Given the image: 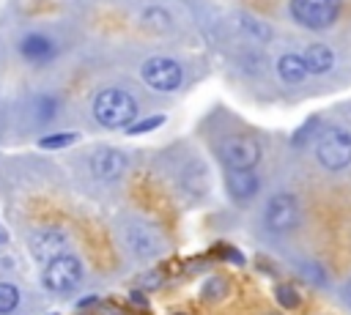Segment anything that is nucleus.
Listing matches in <instances>:
<instances>
[{
    "mask_svg": "<svg viewBox=\"0 0 351 315\" xmlns=\"http://www.w3.org/2000/svg\"><path fill=\"white\" fill-rule=\"evenodd\" d=\"M137 115V101L123 88H107L93 99V118L107 129L129 126Z\"/></svg>",
    "mask_w": 351,
    "mask_h": 315,
    "instance_id": "f257e3e1",
    "label": "nucleus"
},
{
    "mask_svg": "<svg viewBox=\"0 0 351 315\" xmlns=\"http://www.w3.org/2000/svg\"><path fill=\"white\" fill-rule=\"evenodd\" d=\"M315 156L326 170H343L351 164V131L343 126H324L315 137Z\"/></svg>",
    "mask_w": 351,
    "mask_h": 315,
    "instance_id": "f03ea898",
    "label": "nucleus"
},
{
    "mask_svg": "<svg viewBox=\"0 0 351 315\" xmlns=\"http://www.w3.org/2000/svg\"><path fill=\"white\" fill-rule=\"evenodd\" d=\"M80 279H82V266L74 255H66V252L52 257L44 266V277H41L44 288L52 293H69L80 285Z\"/></svg>",
    "mask_w": 351,
    "mask_h": 315,
    "instance_id": "7ed1b4c3",
    "label": "nucleus"
},
{
    "mask_svg": "<svg viewBox=\"0 0 351 315\" xmlns=\"http://www.w3.org/2000/svg\"><path fill=\"white\" fill-rule=\"evenodd\" d=\"M340 14V0H291V16L310 30L329 27Z\"/></svg>",
    "mask_w": 351,
    "mask_h": 315,
    "instance_id": "20e7f679",
    "label": "nucleus"
},
{
    "mask_svg": "<svg viewBox=\"0 0 351 315\" xmlns=\"http://www.w3.org/2000/svg\"><path fill=\"white\" fill-rule=\"evenodd\" d=\"M140 74H143L145 85L154 88V90H176V88L184 82L181 66H178L173 58H162V55L148 58V60L143 63Z\"/></svg>",
    "mask_w": 351,
    "mask_h": 315,
    "instance_id": "39448f33",
    "label": "nucleus"
},
{
    "mask_svg": "<svg viewBox=\"0 0 351 315\" xmlns=\"http://www.w3.org/2000/svg\"><path fill=\"white\" fill-rule=\"evenodd\" d=\"M219 156L230 170H255V164L261 162V145L252 137H228L219 145Z\"/></svg>",
    "mask_w": 351,
    "mask_h": 315,
    "instance_id": "423d86ee",
    "label": "nucleus"
},
{
    "mask_svg": "<svg viewBox=\"0 0 351 315\" xmlns=\"http://www.w3.org/2000/svg\"><path fill=\"white\" fill-rule=\"evenodd\" d=\"M263 219H266V227L271 233H291L296 227V222H299V203H296V197L288 194V192H277L266 203Z\"/></svg>",
    "mask_w": 351,
    "mask_h": 315,
    "instance_id": "0eeeda50",
    "label": "nucleus"
},
{
    "mask_svg": "<svg viewBox=\"0 0 351 315\" xmlns=\"http://www.w3.org/2000/svg\"><path fill=\"white\" fill-rule=\"evenodd\" d=\"M88 167L99 181H115L126 170V156L115 148H96L88 156Z\"/></svg>",
    "mask_w": 351,
    "mask_h": 315,
    "instance_id": "6e6552de",
    "label": "nucleus"
},
{
    "mask_svg": "<svg viewBox=\"0 0 351 315\" xmlns=\"http://www.w3.org/2000/svg\"><path fill=\"white\" fill-rule=\"evenodd\" d=\"M63 249H66V236L60 230H41L30 241V252L41 263H49L52 257L63 255Z\"/></svg>",
    "mask_w": 351,
    "mask_h": 315,
    "instance_id": "1a4fd4ad",
    "label": "nucleus"
},
{
    "mask_svg": "<svg viewBox=\"0 0 351 315\" xmlns=\"http://www.w3.org/2000/svg\"><path fill=\"white\" fill-rule=\"evenodd\" d=\"M225 184H228V194L239 203L255 197V192H258V175L252 170H228Z\"/></svg>",
    "mask_w": 351,
    "mask_h": 315,
    "instance_id": "9d476101",
    "label": "nucleus"
},
{
    "mask_svg": "<svg viewBox=\"0 0 351 315\" xmlns=\"http://www.w3.org/2000/svg\"><path fill=\"white\" fill-rule=\"evenodd\" d=\"M19 52L27 58V60H36V63H44L55 55V44L44 36V33H27L19 44Z\"/></svg>",
    "mask_w": 351,
    "mask_h": 315,
    "instance_id": "9b49d317",
    "label": "nucleus"
},
{
    "mask_svg": "<svg viewBox=\"0 0 351 315\" xmlns=\"http://www.w3.org/2000/svg\"><path fill=\"white\" fill-rule=\"evenodd\" d=\"M302 60H304L307 74H324V71L332 68V63H335V52H332L326 44H310V47L304 49Z\"/></svg>",
    "mask_w": 351,
    "mask_h": 315,
    "instance_id": "f8f14e48",
    "label": "nucleus"
},
{
    "mask_svg": "<svg viewBox=\"0 0 351 315\" xmlns=\"http://www.w3.org/2000/svg\"><path fill=\"white\" fill-rule=\"evenodd\" d=\"M277 71H280V77H282L285 82H291V85H299V82H304V77H307V68H304L302 55H293V52H288V55H282V58L277 60Z\"/></svg>",
    "mask_w": 351,
    "mask_h": 315,
    "instance_id": "ddd939ff",
    "label": "nucleus"
},
{
    "mask_svg": "<svg viewBox=\"0 0 351 315\" xmlns=\"http://www.w3.org/2000/svg\"><path fill=\"white\" fill-rule=\"evenodd\" d=\"M129 244H132V249H134L137 257H151V255L159 252V238L154 233L143 230V227H134L129 233Z\"/></svg>",
    "mask_w": 351,
    "mask_h": 315,
    "instance_id": "4468645a",
    "label": "nucleus"
},
{
    "mask_svg": "<svg viewBox=\"0 0 351 315\" xmlns=\"http://www.w3.org/2000/svg\"><path fill=\"white\" fill-rule=\"evenodd\" d=\"M19 307V288L11 282H0V315H8Z\"/></svg>",
    "mask_w": 351,
    "mask_h": 315,
    "instance_id": "2eb2a0df",
    "label": "nucleus"
},
{
    "mask_svg": "<svg viewBox=\"0 0 351 315\" xmlns=\"http://www.w3.org/2000/svg\"><path fill=\"white\" fill-rule=\"evenodd\" d=\"M228 296V279L225 277H211L203 288V299L206 301H222Z\"/></svg>",
    "mask_w": 351,
    "mask_h": 315,
    "instance_id": "dca6fc26",
    "label": "nucleus"
},
{
    "mask_svg": "<svg viewBox=\"0 0 351 315\" xmlns=\"http://www.w3.org/2000/svg\"><path fill=\"white\" fill-rule=\"evenodd\" d=\"M71 142H77V134H74V131H63V134H47V137H41V140H38V145H41V148H47V151L66 148V145H71Z\"/></svg>",
    "mask_w": 351,
    "mask_h": 315,
    "instance_id": "f3484780",
    "label": "nucleus"
},
{
    "mask_svg": "<svg viewBox=\"0 0 351 315\" xmlns=\"http://www.w3.org/2000/svg\"><path fill=\"white\" fill-rule=\"evenodd\" d=\"M274 296H277V301L285 307V310H293V307H299V293H296V288L293 285H277L274 288Z\"/></svg>",
    "mask_w": 351,
    "mask_h": 315,
    "instance_id": "a211bd4d",
    "label": "nucleus"
},
{
    "mask_svg": "<svg viewBox=\"0 0 351 315\" xmlns=\"http://www.w3.org/2000/svg\"><path fill=\"white\" fill-rule=\"evenodd\" d=\"M143 25H148V27H154V30H165V27L170 25V16H167V11H162V8H148V11L143 14Z\"/></svg>",
    "mask_w": 351,
    "mask_h": 315,
    "instance_id": "6ab92c4d",
    "label": "nucleus"
},
{
    "mask_svg": "<svg viewBox=\"0 0 351 315\" xmlns=\"http://www.w3.org/2000/svg\"><path fill=\"white\" fill-rule=\"evenodd\" d=\"M159 123H165V118H162V115H151V118H145V121H140V123H134V126H126V131H129L132 137H137V134L154 131Z\"/></svg>",
    "mask_w": 351,
    "mask_h": 315,
    "instance_id": "aec40b11",
    "label": "nucleus"
},
{
    "mask_svg": "<svg viewBox=\"0 0 351 315\" xmlns=\"http://www.w3.org/2000/svg\"><path fill=\"white\" fill-rule=\"evenodd\" d=\"M36 110H38V118H41V121H47V118H52V115L58 112V101H55V99H49V96H44V99H38V101H36Z\"/></svg>",
    "mask_w": 351,
    "mask_h": 315,
    "instance_id": "412c9836",
    "label": "nucleus"
},
{
    "mask_svg": "<svg viewBox=\"0 0 351 315\" xmlns=\"http://www.w3.org/2000/svg\"><path fill=\"white\" fill-rule=\"evenodd\" d=\"M148 279H145V288H159V274L156 271H151V274H145Z\"/></svg>",
    "mask_w": 351,
    "mask_h": 315,
    "instance_id": "4be33fe9",
    "label": "nucleus"
},
{
    "mask_svg": "<svg viewBox=\"0 0 351 315\" xmlns=\"http://www.w3.org/2000/svg\"><path fill=\"white\" fill-rule=\"evenodd\" d=\"M132 301H134V304H143V307H145V296H143L140 290H134V293H132Z\"/></svg>",
    "mask_w": 351,
    "mask_h": 315,
    "instance_id": "5701e85b",
    "label": "nucleus"
},
{
    "mask_svg": "<svg viewBox=\"0 0 351 315\" xmlns=\"http://www.w3.org/2000/svg\"><path fill=\"white\" fill-rule=\"evenodd\" d=\"M343 290H346V301H348V304H351V279H348V282H346V288H343Z\"/></svg>",
    "mask_w": 351,
    "mask_h": 315,
    "instance_id": "b1692460",
    "label": "nucleus"
},
{
    "mask_svg": "<svg viewBox=\"0 0 351 315\" xmlns=\"http://www.w3.org/2000/svg\"><path fill=\"white\" fill-rule=\"evenodd\" d=\"M5 241H8V236H5V227L0 225V244H5Z\"/></svg>",
    "mask_w": 351,
    "mask_h": 315,
    "instance_id": "393cba45",
    "label": "nucleus"
},
{
    "mask_svg": "<svg viewBox=\"0 0 351 315\" xmlns=\"http://www.w3.org/2000/svg\"><path fill=\"white\" fill-rule=\"evenodd\" d=\"M178 315H184V312H178Z\"/></svg>",
    "mask_w": 351,
    "mask_h": 315,
    "instance_id": "a878e982",
    "label": "nucleus"
}]
</instances>
